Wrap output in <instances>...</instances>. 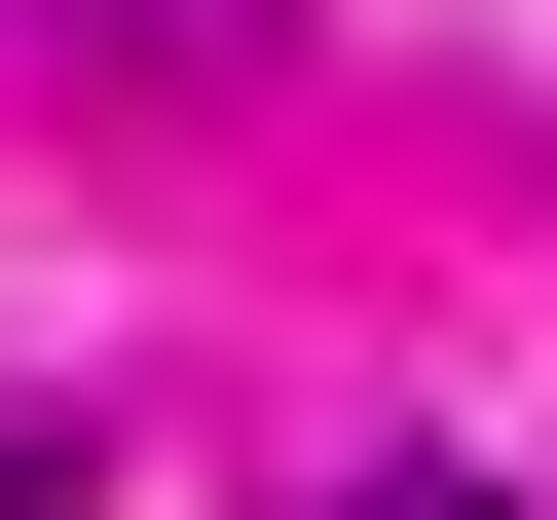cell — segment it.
<instances>
[{"label":"cell","instance_id":"1","mask_svg":"<svg viewBox=\"0 0 557 520\" xmlns=\"http://www.w3.org/2000/svg\"><path fill=\"white\" fill-rule=\"evenodd\" d=\"M335 520H520V483H335Z\"/></svg>","mask_w":557,"mask_h":520}]
</instances>
